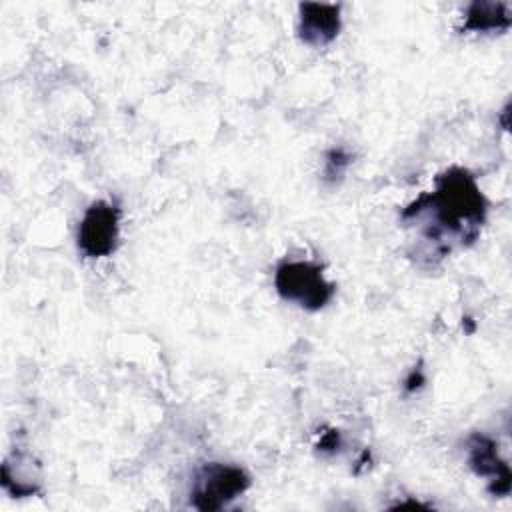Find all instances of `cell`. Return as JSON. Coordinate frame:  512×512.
<instances>
[{
  "label": "cell",
  "instance_id": "1",
  "mask_svg": "<svg viewBox=\"0 0 512 512\" xmlns=\"http://www.w3.org/2000/svg\"><path fill=\"white\" fill-rule=\"evenodd\" d=\"M488 200L476 176L466 168L452 166L436 176L434 188L422 192L400 214L406 226L420 234L416 256L432 264L448 256L456 246H470L478 240L486 222Z\"/></svg>",
  "mask_w": 512,
  "mask_h": 512
},
{
  "label": "cell",
  "instance_id": "6",
  "mask_svg": "<svg viewBox=\"0 0 512 512\" xmlns=\"http://www.w3.org/2000/svg\"><path fill=\"white\" fill-rule=\"evenodd\" d=\"M298 12V36L304 44L324 48L340 34V4L304 2L298 6Z\"/></svg>",
  "mask_w": 512,
  "mask_h": 512
},
{
  "label": "cell",
  "instance_id": "11",
  "mask_svg": "<svg viewBox=\"0 0 512 512\" xmlns=\"http://www.w3.org/2000/svg\"><path fill=\"white\" fill-rule=\"evenodd\" d=\"M424 382H426V378H424L422 368H414V370L406 376V380H404V390H406V392H414V390H418Z\"/></svg>",
  "mask_w": 512,
  "mask_h": 512
},
{
  "label": "cell",
  "instance_id": "2",
  "mask_svg": "<svg viewBox=\"0 0 512 512\" xmlns=\"http://www.w3.org/2000/svg\"><path fill=\"white\" fill-rule=\"evenodd\" d=\"M274 288L286 302L304 310H322L336 294V286L324 278L322 266L310 260H282L274 272Z\"/></svg>",
  "mask_w": 512,
  "mask_h": 512
},
{
  "label": "cell",
  "instance_id": "7",
  "mask_svg": "<svg viewBox=\"0 0 512 512\" xmlns=\"http://www.w3.org/2000/svg\"><path fill=\"white\" fill-rule=\"evenodd\" d=\"M512 24V10L502 2H472L464 12L462 32H504Z\"/></svg>",
  "mask_w": 512,
  "mask_h": 512
},
{
  "label": "cell",
  "instance_id": "10",
  "mask_svg": "<svg viewBox=\"0 0 512 512\" xmlns=\"http://www.w3.org/2000/svg\"><path fill=\"white\" fill-rule=\"evenodd\" d=\"M340 446H342V436H340V432L338 430H328V432H324L322 436H320V442H318V450L320 452H338L340 450Z\"/></svg>",
  "mask_w": 512,
  "mask_h": 512
},
{
  "label": "cell",
  "instance_id": "5",
  "mask_svg": "<svg viewBox=\"0 0 512 512\" xmlns=\"http://www.w3.org/2000/svg\"><path fill=\"white\" fill-rule=\"evenodd\" d=\"M466 458L468 466L476 476L488 478V492L492 496H508L510 494V468L508 462L500 456L498 444L484 432H474L466 442Z\"/></svg>",
  "mask_w": 512,
  "mask_h": 512
},
{
  "label": "cell",
  "instance_id": "8",
  "mask_svg": "<svg viewBox=\"0 0 512 512\" xmlns=\"http://www.w3.org/2000/svg\"><path fill=\"white\" fill-rule=\"evenodd\" d=\"M36 462L28 452H16L14 462L6 458L2 466V486L16 498L34 496L40 490Z\"/></svg>",
  "mask_w": 512,
  "mask_h": 512
},
{
  "label": "cell",
  "instance_id": "4",
  "mask_svg": "<svg viewBox=\"0 0 512 512\" xmlns=\"http://www.w3.org/2000/svg\"><path fill=\"white\" fill-rule=\"evenodd\" d=\"M76 242L86 258L110 256L120 242V208L106 200L92 202L78 224Z\"/></svg>",
  "mask_w": 512,
  "mask_h": 512
},
{
  "label": "cell",
  "instance_id": "3",
  "mask_svg": "<svg viewBox=\"0 0 512 512\" xmlns=\"http://www.w3.org/2000/svg\"><path fill=\"white\" fill-rule=\"evenodd\" d=\"M250 484L252 478L244 468L228 462H206L192 478L188 502L202 512L222 510L242 496Z\"/></svg>",
  "mask_w": 512,
  "mask_h": 512
},
{
  "label": "cell",
  "instance_id": "9",
  "mask_svg": "<svg viewBox=\"0 0 512 512\" xmlns=\"http://www.w3.org/2000/svg\"><path fill=\"white\" fill-rule=\"evenodd\" d=\"M352 154L350 150H346L344 146H334L326 152L324 156V170H322V176H324V182L328 184H336L340 182V178L344 176V172L348 170V166L352 164Z\"/></svg>",
  "mask_w": 512,
  "mask_h": 512
}]
</instances>
